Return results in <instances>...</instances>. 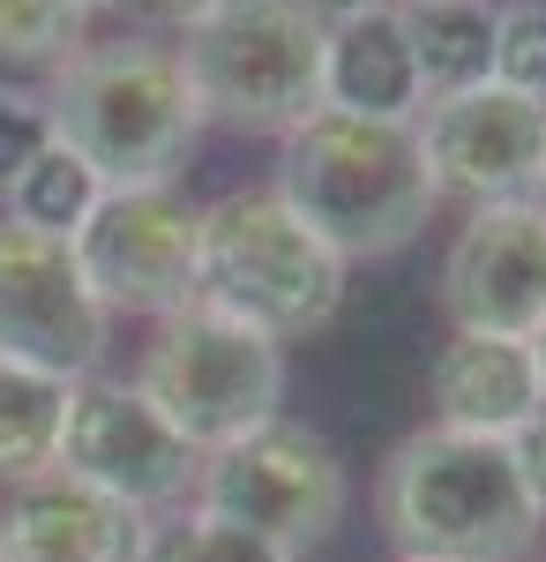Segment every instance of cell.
Returning <instances> with one entry per match:
<instances>
[{
  "instance_id": "obj_17",
  "label": "cell",
  "mask_w": 546,
  "mask_h": 562,
  "mask_svg": "<svg viewBox=\"0 0 546 562\" xmlns=\"http://www.w3.org/2000/svg\"><path fill=\"white\" fill-rule=\"evenodd\" d=\"M68 397H76L68 375L0 352V487H23V480H38V473L60 465Z\"/></svg>"
},
{
  "instance_id": "obj_19",
  "label": "cell",
  "mask_w": 546,
  "mask_h": 562,
  "mask_svg": "<svg viewBox=\"0 0 546 562\" xmlns=\"http://www.w3.org/2000/svg\"><path fill=\"white\" fill-rule=\"evenodd\" d=\"M143 562H299V555H285L277 540H262L248 525H225L211 510H195V503H180L166 518H150Z\"/></svg>"
},
{
  "instance_id": "obj_15",
  "label": "cell",
  "mask_w": 546,
  "mask_h": 562,
  "mask_svg": "<svg viewBox=\"0 0 546 562\" xmlns=\"http://www.w3.org/2000/svg\"><path fill=\"white\" fill-rule=\"evenodd\" d=\"M322 105L360 113V121H420V68H412L397 8L352 15V23L330 31V45H322Z\"/></svg>"
},
{
  "instance_id": "obj_14",
  "label": "cell",
  "mask_w": 546,
  "mask_h": 562,
  "mask_svg": "<svg viewBox=\"0 0 546 562\" xmlns=\"http://www.w3.org/2000/svg\"><path fill=\"white\" fill-rule=\"evenodd\" d=\"M426 405L442 428L494 435L509 442L546 413V375L532 338H479V330H450V346L426 368Z\"/></svg>"
},
{
  "instance_id": "obj_27",
  "label": "cell",
  "mask_w": 546,
  "mask_h": 562,
  "mask_svg": "<svg viewBox=\"0 0 546 562\" xmlns=\"http://www.w3.org/2000/svg\"><path fill=\"white\" fill-rule=\"evenodd\" d=\"M532 352H539V375H546V330H539V338H532Z\"/></svg>"
},
{
  "instance_id": "obj_13",
  "label": "cell",
  "mask_w": 546,
  "mask_h": 562,
  "mask_svg": "<svg viewBox=\"0 0 546 562\" xmlns=\"http://www.w3.org/2000/svg\"><path fill=\"white\" fill-rule=\"evenodd\" d=\"M150 518L113 495L83 487L76 473H38L8 487L0 503V548L8 562H143Z\"/></svg>"
},
{
  "instance_id": "obj_1",
  "label": "cell",
  "mask_w": 546,
  "mask_h": 562,
  "mask_svg": "<svg viewBox=\"0 0 546 562\" xmlns=\"http://www.w3.org/2000/svg\"><path fill=\"white\" fill-rule=\"evenodd\" d=\"M307 233H322L344 262H382L412 248L426 217L442 211V188L426 173L412 121H360L315 105L299 128L277 135V180Z\"/></svg>"
},
{
  "instance_id": "obj_25",
  "label": "cell",
  "mask_w": 546,
  "mask_h": 562,
  "mask_svg": "<svg viewBox=\"0 0 546 562\" xmlns=\"http://www.w3.org/2000/svg\"><path fill=\"white\" fill-rule=\"evenodd\" d=\"M322 31H337V23H352V15H375V8H397V0H299Z\"/></svg>"
},
{
  "instance_id": "obj_10",
  "label": "cell",
  "mask_w": 546,
  "mask_h": 562,
  "mask_svg": "<svg viewBox=\"0 0 546 562\" xmlns=\"http://www.w3.org/2000/svg\"><path fill=\"white\" fill-rule=\"evenodd\" d=\"M105 346H113V315L90 293L76 240L0 217V352L90 383L105 368Z\"/></svg>"
},
{
  "instance_id": "obj_21",
  "label": "cell",
  "mask_w": 546,
  "mask_h": 562,
  "mask_svg": "<svg viewBox=\"0 0 546 562\" xmlns=\"http://www.w3.org/2000/svg\"><path fill=\"white\" fill-rule=\"evenodd\" d=\"M494 83L546 105V0L494 8Z\"/></svg>"
},
{
  "instance_id": "obj_6",
  "label": "cell",
  "mask_w": 546,
  "mask_h": 562,
  "mask_svg": "<svg viewBox=\"0 0 546 562\" xmlns=\"http://www.w3.org/2000/svg\"><path fill=\"white\" fill-rule=\"evenodd\" d=\"M135 390L211 458V450L285 413V346L211 301H187L158 315L143 368H135Z\"/></svg>"
},
{
  "instance_id": "obj_23",
  "label": "cell",
  "mask_w": 546,
  "mask_h": 562,
  "mask_svg": "<svg viewBox=\"0 0 546 562\" xmlns=\"http://www.w3.org/2000/svg\"><path fill=\"white\" fill-rule=\"evenodd\" d=\"M509 458H516V480H524V495H532V510H539V525H546V413L532 428L509 435Z\"/></svg>"
},
{
  "instance_id": "obj_11",
  "label": "cell",
  "mask_w": 546,
  "mask_h": 562,
  "mask_svg": "<svg viewBox=\"0 0 546 562\" xmlns=\"http://www.w3.org/2000/svg\"><path fill=\"white\" fill-rule=\"evenodd\" d=\"M442 315L479 338H539L546 330V203H471L442 256Z\"/></svg>"
},
{
  "instance_id": "obj_8",
  "label": "cell",
  "mask_w": 546,
  "mask_h": 562,
  "mask_svg": "<svg viewBox=\"0 0 546 562\" xmlns=\"http://www.w3.org/2000/svg\"><path fill=\"white\" fill-rule=\"evenodd\" d=\"M195 240H203V203L180 180H143V188H105V203L76 233V262L105 315L158 323L195 301Z\"/></svg>"
},
{
  "instance_id": "obj_22",
  "label": "cell",
  "mask_w": 546,
  "mask_h": 562,
  "mask_svg": "<svg viewBox=\"0 0 546 562\" xmlns=\"http://www.w3.org/2000/svg\"><path fill=\"white\" fill-rule=\"evenodd\" d=\"M53 143V113H45V90H23V83H0V188L23 173Z\"/></svg>"
},
{
  "instance_id": "obj_29",
  "label": "cell",
  "mask_w": 546,
  "mask_h": 562,
  "mask_svg": "<svg viewBox=\"0 0 546 562\" xmlns=\"http://www.w3.org/2000/svg\"><path fill=\"white\" fill-rule=\"evenodd\" d=\"M0 562H8V548H0Z\"/></svg>"
},
{
  "instance_id": "obj_28",
  "label": "cell",
  "mask_w": 546,
  "mask_h": 562,
  "mask_svg": "<svg viewBox=\"0 0 546 562\" xmlns=\"http://www.w3.org/2000/svg\"><path fill=\"white\" fill-rule=\"evenodd\" d=\"M539 203H546V173H539Z\"/></svg>"
},
{
  "instance_id": "obj_16",
  "label": "cell",
  "mask_w": 546,
  "mask_h": 562,
  "mask_svg": "<svg viewBox=\"0 0 546 562\" xmlns=\"http://www.w3.org/2000/svg\"><path fill=\"white\" fill-rule=\"evenodd\" d=\"M397 23L420 68V105L494 83V0H397Z\"/></svg>"
},
{
  "instance_id": "obj_5",
  "label": "cell",
  "mask_w": 546,
  "mask_h": 562,
  "mask_svg": "<svg viewBox=\"0 0 546 562\" xmlns=\"http://www.w3.org/2000/svg\"><path fill=\"white\" fill-rule=\"evenodd\" d=\"M322 45L330 31L299 0H217L180 31V68L211 128L285 135L322 105Z\"/></svg>"
},
{
  "instance_id": "obj_24",
  "label": "cell",
  "mask_w": 546,
  "mask_h": 562,
  "mask_svg": "<svg viewBox=\"0 0 546 562\" xmlns=\"http://www.w3.org/2000/svg\"><path fill=\"white\" fill-rule=\"evenodd\" d=\"M143 23H166V31H187V23H203L217 0H127Z\"/></svg>"
},
{
  "instance_id": "obj_26",
  "label": "cell",
  "mask_w": 546,
  "mask_h": 562,
  "mask_svg": "<svg viewBox=\"0 0 546 562\" xmlns=\"http://www.w3.org/2000/svg\"><path fill=\"white\" fill-rule=\"evenodd\" d=\"M83 15H105V8H127V0H76Z\"/></svg>"
},
{
  "instance_id": "obj_12",
  "label": "cell",
  "mask_w": 546,
  "mask_h": 562,
  "mask_svg": "<svg viewBox=\"0 0 546 562\" xmlns=\"http://www.w3.org/2000/svg\"><path fill=\"white\" fill-rule=\"evenodd\" d=\"M420 150L442 195L457 203H509V195H539L546 173V105L516 98L502 83H479L464 98L420 105Z\"/></svg>"
},
{
  "instance_id": "obj_20",
  "label": "cell",
  "mask_w": 546,
  "mask_h": 562,
  "mask_svg": "<svg viewBox=\"0 0 546 562\" xmlns=\"http://www.w3.org/2000/svg\"><path fill=\"white\" fill-rule=\"evenodd\" d=\"M90 15L76 0H0V60L8 68H60L68 53H83Z\"/></svg>"
},
{
  "instance_id": "obj_4",
  "label": "cell",
  "mask_w": 546,
  "mask_h": 562,
  "mask_svg": "<svg viewBox=\"0 0 546 562\" xmlns=\"http://www.w3.org/2000/svg\"><path fill=\"white\" fill-rule=\"evenodd\" d=\"M344 270L352 262L337 256L322 233H307L277 188H232V195L203 203L195 301L254 323L277 346L315 338L344 307Z\"/></svg>"
},
{
  "instance_id": "obj_9",
  "label": "cell",
  "mask_w": 546,
  "mask_h": 562,
  "mask_svg": "<svg viewBox=\"0 0 546 562\" xmlns=\"http://www.w3.org/2000/svg\"><path fill=\"white\" fill-rule=\"evenodd\" d=\"M60 473H76L83 487L113 495V503L143 510V518H166L180 503H195L203 450L172 428L135 383L90 375V383H76V397H68Z\"/></svg>"
},
{
  "instance_id": "obj_18",
  "label": "cell",
  "mask_w": 546,
  "mask_h": 562,
  "mask_svg": "<svg viewBox=\"0 0 546 562\" xmlns=\"http://www.w3.org/2000/svg\"><path fill=\"white\" fill-rule=\"evenodd\" d=\"M0 203L15 225H31V233H53V240H76L90 225V211L105 203V173L90 166L83 150H68L60 135L45 143L38 158L23 166V173L0 188Z\"/></svg>"
},
{
  "instance_id": "obj_2",
  "label": "cell",
  "mask_w": 546,
  "mask_h": 562,
  "mask_svg": "<svg viewBox=\"0 0 546 562\" xmlns=\"http://www.w3.org/2000/svg\"><path fill=\"white\" fill-rule=\"evenodd\" d=\"M375 518L397 562H524L539 548V510L494 435L426 420L375 480Z\"/></svg>"
},
{
  "instance_id": "obj_7",
  "label": "cell",
  "mask_w": 546,
  "mask_h": 562,
  "mask_svg": "<svg viewBox=\"0 0 546 562\" xmlns=\"http://www.w3.org/2000/svg\"><path fill=\"white\" fill-rule=\"evenodd\" d=\"M352 503V480H344V458L322 428H307L293 413L248 428L240 442H225L203 458V480H195V510H211L225 525H248L262 540H277L285 555H307L322 548Z\"/></svg>"
},
{
  "instance_id": "obj_3",
  "label": "cell",
  "mask_w": 546,
  "mask_h": 562,
  "mask_svg": "<svg viewBox=\"0 0 546 562\" xmlns=\"http://www.w3.org/2000/svg\"><path fill=\"white\" fill-rule=\"evenodd\" d=\"M45 113H53V135L105 173V188L172 180L187 166L195 135L211 128L180 68V45L166 38H105L68 53L45 83Z\"/></svg>"
}]
</instances>
